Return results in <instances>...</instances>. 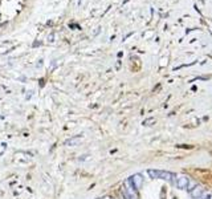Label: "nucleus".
<instances>
[{
	"label": "nucleus",
	"mask_w": 212,
	"mask_h": 199,
	"mask_svg": "<svg viewBox=\"0 0 212 199\" xmlns=\"http://www.w3.org/2000/svg\"><path fill=\"white\" fill-rule=\"evenodd\" d=\"M80 142H81V137H74V138H72V139L66 141L65 145L66 146H77Z\"/></svg>",
	"instance_id": "obj_4"
},
{
	"label": "nucleus",
	"mask_w": 212,
	"mask_h": 199,
	"mask_svg": "<svg viewBox=\"0 0 212 199\" xmlns=\"http://www.w3.org/2000/svg\"><path fill=\"white\" fill-rule=\"evenodd\" d=\"M130 183L133 185L134 188H141V187H142V183H143L142 175H141V174L133 175V176H131V179H130Z\"/></svg>",
	"instance_id": "obj_3"
},
{
	"label": "nucleus",
	"mask_w": 212,
	"mask_h": 199,
	"mask_svg": "<svg viewBox=\"0 0 212 199\" xmlns=\"http://www.w3.org/2000/svg\"><path fill=\"white\" fill-rule=\"evenodd\" d=\"M175 183L178 188H187V186L189 185V181L186 175H175Z\"/></svg>",
	"instance_id": "obj_2"
},
{
	"label": "nucleus",
	"mask_w": 212,
	"mask_h": 199,
	"mask_svg": "<svg viewBox=\"0 0 212 199\" xmlns=\"http://www.w3.org/2000/svg\"><path fill=\"white\" fill-rule=\"evenodd\" d=\"M201 191H203V190H201V188H200V187H199V186H198L196 188H194V190L191 191V194L194 195V197H196V198H198L199 195H201Z\"/></svg>",
	"instance_id": "obj_5"
},
{
	"label": "nucleus",
	"mask_w": 212,
	"mask_h": 199,
	"mask_svg": "<svg viewBox=\"0 0 212 199\" xmlns=\"http://www.w3.org/2000/svg\"><path fill=\"white\" fill-rule=\"evenodd\" d=\"M104 199H111V198H109V197H105Z\"/></svg>",
	"instance_id": "obj_6"
},
{
	"label": "nucleus",
	"mask_w": 212,
	"mask_h": 199,
	"mask_svg": "<svg viewBox=\"0 0 212 199\" xmlns=\"http://www.w3.org/2000/svg\"><path fill=\"white\" fill-rule=\"evenodd\" d=\"M149 175L151 178L156 179H166V181H172L174 179V174L168 171H162V170H149Z\"/></svg>",
	"instance_id": "obj_1"
}]
</instances>
